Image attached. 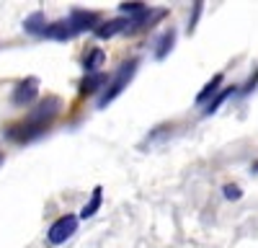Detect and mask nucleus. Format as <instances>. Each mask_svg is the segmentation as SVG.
<instances>
[{
	"mask_svg": "<svg viewBox=\"0 0 258 248\" xmlns=\"http://www.w3.org/2000/svg\"><path fill=\"white\" fill-rule=\"evenodd\" d=\"M59 111H62V98H59V96L39 98L34 106L29 109V114H26L24 119L16 121V124H11V127L6 130V137H8L11 142H18V145L34 142V140H39L41 135L52 127L54 119L59 116Z\"/></svg>",
	"mask_w": 258,
	"mask_h": 248,
	"instance_id": "obj_1",
	"label": "nucleus"
},
{
	"mask_svg": "<svg viewBox=\"0 0 258 248\" xmlns=\"http://www.w3.org/2000/svg\"><path fill=\"white\" fill-rule=\"evenodd\" d=\"M137 68H140V59L137 57H132V59H126L124 65L114 73V78H109V86L103 88V93L98 96V109H106L111 101H116L121 93H124V88L132 83V78L137 75Z\"/></svg>",
	"mask_w": 258,
	"mask_h": 248,
	"instance_id": "obj_2",
	"label": "nucleus"
},
{
	"mask_svg": "<svg viewBox=\"0 0 258 248\" xmlns=\"http://www.w3.org/2000/svg\"><path fill=\"white\" fill-rule=\"evenodd\" d=\"M75 230H78V217L75 215H62L49 225L47 240H49V245H62L68 238H73Z\"/></svg>",
	"mask_w": 258,
	"mask_h": 248,
	"instance_id": "obj_3",
	"label": "nucleus"
},
{
	"mask_svg": "<svg viewBox=\"0 0 258 248\" xmlns=\"http://www.w3.org/2000/svg\"><path fill=\"white\" fill-rule=\"evenodd\" d=\"M36 98H39V78L21 80L18 86L13 88V93H11V103L18 106V109L31 106V103H36Z\"/></svg>",
	"mask_w": 258,
	"mask_h": 248,
	"instance_id": "obj_4",
	"label": "nucleus"
},
{
	"mask_svg": "<svg viewBox=\"0 0 258 248\" xmlns=\"http://www.w3.org/2000/svg\"><path fill=\"white\" fill-rule=\"evenodd\" d=\"M165 16H168V11H153V8H147L145 13L129 18L126 34H140V31H145V29H153L155 21H160V18H165Z\"/></svg>",
	"mask_w": 258,
	"mask_h": 248,
	"instance_id": "obj_5",
	"label": "nucleus"
},
{
	"mask_svg": "<svg viewBox=\"0 0 258 248\" xmlns=\"http://www.w3.org/2000/svg\"><path fill=\"white\" fill-rule=\"evenodd\" d=\"M68 21L73 24L75 34L96 31V29H98V13H93V11H73V13L68 16Z\"/></svg>",
	"mask_w": 258,
	"mask_h": 248,
	"instance_id": "obj_6",
	"label": "nucleus"
},
{
	"mask_svg": "<svg viewBox=\"0 0 258 248\" xmlns=\"http://www.w3.org/2000/svg\"><path fill=\"white\" fill-rule=\"evenodd\" d=\"M109 86V75L106 73H91V75H85L80 80V96H93V93H103V88Z\"/></svg>",
	"mask_w": 258,
	"mask_h": 248,
	"instance_id": "obj_7",
	"label": "nucleus"
},
{
	"mask_svg": "<svg viewBox=\"0 0 258 248\" xmlns=\"http://www.w3.org/2000/svg\"><path fill=\"white\" fill-rule=\"evenodd\" d=\"M126 29H129V18L121 16V18H111V21H106V24H101L93 34L98 39H111L116 34H126Z\"/></svg>",
	"mask_w": 258,
	"mask_h": 248,
	"instance_id": "obj_8",
	"label": "nucleus"
},
{
	"mask_svg": "<svg viewBox=\"0 0 258 248\" xmlns=\"http://www.w3.org/2000/svg\"><path fill=\"white\" fill-rule=\"evenodd\" d=\"M44 36H47V39H57V41H68V39H73V36H78V34H75V29H73L70 21L62 18V21H57V24H47Z\"/></svg>",
	"mask_w": 258,
	"mask_h": 248,
	"instance_id": "obj_9",
	"label": "nucleus"
},
{
	"mask_svg": "<svg viewBox=\"0 0 258 248\" xmlns=\"http://www.w3.org/2000/svg\"><path fill=\"white\" fill-rule=\"evenodd\" d=\"M173 44H176V29H165L160 39L155 41V59H165L170 49H173Z\"/></svg>",
	"mask_w": 258,
	"mask_h": 248,
	"instance_id": "obj_10",
	"label": "nucleus"
},
{
	"mask_svg": "<svg viewBox=\"0 0 258 248\" xmlns=\"http://www.w3.org/2000/svg\"><path fill=\"white\" fill-rule=\"evenodd\" d=\"M222 73H217V75H212V80L207 83V86L199 91V96H197V103H199V106H202V103H209L214 96H217L220 91H222Z\"/></svg>",
	"mask_w": 258,
	"mask_h": 248,
	"instance_id": "obj_11",
	"label": "nucleus"
},
{
	"mask_svg": "<svg viewBox=\"0 0 258 248\" xmlns=\"http://www.w3.org/2000/svg\"><path fill=\"white\" fill-rule=\"evenodd\" d=\"M103 59H106L103 49H101V47H93V49H91L88 54H85V59H83L85 75H91V73H98V68L103 65Z\"/></svg>",
	"mask_w": 258,
	"mask_h": 248,
	"instance_id": "obj_12",
	"label": "nucleus"
},
{
	"mask_svg": "<svg viewBox=\"0 0 258 248\" xmlns=\"http://www.w3.org/2000/svg\"><path fill=\"white\" fill-rule=\"evenodd\" d=\"M24 29H26L29 34H34V36H44V29H47L44 13H41V11H36L34 16H29V18L24 21Z\"/></svg>",
	"mask_w": 258,
	"mask_h": 248,
	"instance_id": "obj_13",
	"label": "nucleus"
},
{
	"mask_svg": "<svg viewBox=\"0 0 258 248\" xmlns=\"http://www.w3.org/2000/svg\"><path fill=\"white\" fill-rule=\"evenodd\" d=\"M101 202H103V189H101V186H96L93 194H91V202H88V204H85L83 210H80V217H83V220L93 217V215L101 210Z\"/></svg>",
	"mask_w": 258,
	"mask_h": 248,
	"instance_id": "obj_14",
	"label": "nucleus"
},
{
	"mask_svg": "<svg viewBox=\"0 0 258 248\" xmlns=\"http://www.w3.org/2000/svg\"><path fill=\"white\" fill-rule=\"evenodd\" d=\"M235 88H238V86H227V88H222V91H220L217 96H214V98H212V101L207 103V109H204V114L209 116V114H214V111H217V109L222 106V103L227 101V96H230V93H235Z\"/></svg>",
	"mask_w": 258,
	"mask_h": 248,
	"instance_id": "obj_15",
	"label": "nucleus"
},
{
	"mask_svg": "<svg viewBox=\"0 0 258 248\" xmlns=\"http://www.w3.org/2000/svg\"><path fill=\"white\" fill-rule=\"evenodd\" d=\"M119 11H121L126 18H135V16L145 13V11H147V6H145V3H121V6H119Z\"/></svg>",
	"mask_w": 258,
	"mask_h": 248,
	"instance_id": "obj_16",
	"label": "nucleus"
},
{
	"mask_svg": "<svg viewBox=\"0 0 258 248\" xmlns=\"http://www.w3.org/2000/svg\"><path fill=\"white\" fill-rule=\"evenodd\" d=\"M202 8H204V3H202V0H197V3H194V16L188 18V34L197 29V21H199V16H202Z\"/></svg>",
	"mask_w": 258,
	"mask_h": 248,
	"instance_id": "obj_17",
	"label": "nucleus"
},
{
	"mask_svg": "<svg viewBox=\"0 0 258 248\" xmlns=\"http://www.w3.org/2000/svg\"><path fill=\"white\" fill-rule=\"evenodd\" d=\"M225 197H227V199H240V197H243L240 186H235V183H227V186H225Z\"/></svg>",
	"mask_w": 258,
	"mask_h": 248,
	"instance_id": "obj_18",
	"label": "nucleus"
},
{
	"mask_svg": "<svg viewBox=\"0 0 258 248\" xmlns=\"http://www.w3.org/2000/svg\"><path fill=\"white\" fill-rule=\"evenodd\" d=\"M255 86H258V68H255V73L248 78V83L243 86V93H250V91H255Z\"/></svg>",
	"mask_w": 258,
	"mask_h": 248,
	"instance_id": "obj_19",
	"label": "nucleus"
},
{
	"mask_svg": "<svg viewBox=\"0 0 258 248\" xmlns=\"http://www.w3.org/2000/svg\"><path fill=\"white\" fill-rule=\"evenodd\" d=\"M3 160H6V155H3V150H0V165H3Z\"/></svg>",
	"mask_w": 258,
	"mask_h": 248,
	"instance_id": "obj_20",
	"label": "nucleus"
}]
</instances>
